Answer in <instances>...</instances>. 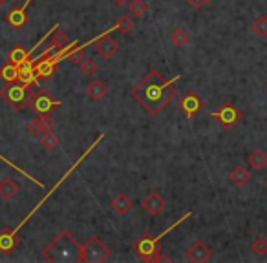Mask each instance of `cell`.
Listing matches in <instances>:
<instances>
[{
	"label": "cell",
	"mask_w": 267,
	"mask_h": 263,
	"mask_svg": "<svg viewBox=\"0 0 267 263\" xmlns=\"http://www.w3.org/2000/svg\"><path fill=\"white\" fill-rule=\"evenodd\" d=\"M170 42L176 48H183V46H187V44L191 42V35L187 33L185 28H174L170 33Z\"/></svg>",
	"instance_id": "cell-22"
},
{
	"label": "cell",
	"mask_w": 267,
	"mask_h": 263,
	"mask_svg": "<svg viewBox=\"0 0 267 263\" xmlns=\"http://www.w3.org/2000/svg\"><path fill=\"white\" fill-rule=\"evenodd\" d=\"M106 93H108V84H106L105 81H99V79L92 81L90 84L86 86V95L94 100H101Z\"/></svg>",
	"instance_id": "cell-20"
},
{
	"label": "cell",
	"mask_w": 267,
	"mask_h": 263,
	"mask_svg": "<svg viewBox=\"0 0 267 263\" xmlns=\"http://www.w3.org/2000/svg\"><path fill=\"white\" fill-rule=\"evenodd\" d=\"M19 190H20L19 183L15 181V179H11V177H6V179L0 181V197L2 199H11V197H15L19 194Z\"/></svg>",
	"instance_id": "cell-21"
},
{
	"label": "cell",
	"mask_w": 267,
	"mask_h": 263,
	"mask_svg": "<svg viewBox=\"0 0 267 263\" xmlns=\"http://www.w3.org/2000/svg\"><path fill=\"white\" fill-rule=\"evenodd\" d=\"M112 256L108 245H105L97 236H92L84 245H82V259L90 263H103L108 261Z\"/></svg>",
	"instance_id": "cell-4"
},
{
	"label": "cell",
	"mask_w": 267,
	"mask_h": 263,
	"mask_svg": "<svg viewBox=\"0 0 267 263\" xmlns=\"http://www.w3.org/2000/svg\"><path fill=\"white\" fill-rule=\"evenodd\" d=\"M19 245H20L19 229L4 227V229L0 230V252L11 254L15 249H19Z\"/></svg>",
	"instance_id": "cell-9"
},
{
	"label": "cell",
	"mask_w": 267,
	"mask_h": 263,
	"mask_svg": "<svg viewBox=\"0 0 267 263\" xmlns=\"http://www.w3.org/2000/svg\"><path fill=\"white\" fill-rule=\"evenodd\" d=\"M212 258V250H210L209 245H205L203 241H196L189 247L187 250V259L189 261H194V263H203V261H209Z\"/></svg>",
	"instance_id": "cell-13"
},
{
	"label": "cell",
	"mask_w": 267,
	"mask_h": 263,
	"mask_svg": "<svg viewBox=\"0 0 267 263\" xmlns=\"http://www.w3.org/2000/svg\"><path fill=\"white\" fill-rule=\"evenodd\" d=\"M29 84H24V82L20 81H15V82H6L2 90H0V99H4L8 104H10L11 110L19 112L22 110L26 104H28V99L29 95L33 93L31 91Z\"/></svg>",
	"instance_id": "cell-3"
},
{
	"label": "cell",
	"mask_w": 267,
	"mask_h": 263,
	"mask_svg": "<svg viewBox=\"0 0 267 263\" xmlns=\"http://www.w3.org/2000/svg\"><path fill=\"white\" fill-rule=\"evenodd\" d=\"M35 75H37V82H48L52 79L53 72H55V64H52L48 59L42 61H35Z\"/></svg>",
	"instance_id": "cell-15"
},
{
	"label": "cell",
	"mask_w": 267,
	"mask_h": 263,
	"mask_svg": "<svg viewBox=\"0 0 267 263\" xmlns=\"http://www.w3.org/2000/svg\"><path fill=\"white\" fill-rule=\"evenodd\" d=\"M29 2H33V0H24L22 4L15 6L13 10L6 15V22H8L11 28L20 29V28H24L26 26V22H28V13H26V10H28Z\"/></svg>",
	"instance_id": "cell-12"
},
{
	"label": "cell",
	"mask_w": 267,
	"mask_h": 263,
	"mask_svg": "<svg viewBox=\"0 0 267 263\" xmlns=\"http://www.w3.org/2000/svg\"><path fill=\"white\" fill-rule=\"evenodd\" d=\"M110 206H112V211L117 216H124V214H128V211L134 206V203L126 194H117L114 199L110 201Z\"/></svg>",
	"instance_id": "cell-18"
},
{
	"label": "cell",
	"mask_w": 267,
	"mask_h": 263,
	"mask_svg": "<svg viewBox=\"0 0 267 263\" xmlns=\"http://www.w3.org/2000/svg\"><path fill=\"white\" fill-rule=\"evenodd\" d=\"M29 53H31V51H28V49H26L24 46H15V48L10 51V55H8V61L19 66L20 63H24V61H29Z\"/></svg>",
	"instance_id": "cell-24"
},
{
	"label": "cell",
	"mask_w": 267,
	"mask_h": 263,
	"mask_svg": "<svg viewBox=\"0 0 267 263\" xmlns=\"http://www.w3.org/2000/svg\"><path fill=\"white\" fill-rule=\"evenodd\" d=\"M141 206H143V211L147 212L148 216H159L165 211L167 201H165V197H163L159 192H150L147 197L141 199Z\"/></svg>",
	"instance_id": "cell-11"
},
{
	"label": "cell",
	"mask_w": 267,
	"mask_h": 263,
	"mask_svg": "<svg viewBox=\"0 0 267 263\" xmlns=\"http://www.w3.org/2000/svg\"><path fill=\"white\" fill-rule=\"evenodd\" d=\"M84 57H86V55H84V46H77V48L66 57V61L72 64V66H79V64L84 61Z\"/></svg>",
	"instance_id": "cell-31"
},
{
	"label": "cell",
	"mask_w": 267,
	"mask_h": 263,
	"mask_svg": "<svg viewBox=\"0 0 267 263\" xmlns=\"http://www.w3.org/2000/svg\"><path fill=\"white\" fill-rule=\"evenodd\" d=\"M147 11H148V4L145 0H132V2H128V13L132 17H136V19L145 17Z\"/></svg>",
	"instance_id": "cell-25"
},
{
	"label": "cell",
	"mask_w": 267,
	"mask_h": 263,
	"mask_svg": "<svg viewBox=\"0 0 267 263\" xmlns=\"http://www.w3.org/2000/svg\"><path fill=\"white\" fill-rule=\"evenodd\" d=\"M19 81L33 86L37 82V75H35V66L33 61H24V63L19 64Z\"/></svg>",
	"instance_id": "cell-17"
},
{
	"label": "cell",
	"mask_w": 267,
	"mask_h": 263,
	"mask_svg": "<svg viewBox=\"0 0 267 263\" xmlns=\"http://www.w3.org/2000/svg\"><path fill=\"white\" fill-rule=\"evenodd\" d=\"M114 28L119 29L121 33L128 35L130 31H134V29H136V24H134V20L130 19L128 15H119V19H117V22H115Z\"/></svg>",
	"instance_id": "cell-27"
},
{
	"label": "cell",
	"mask_w": 267,
	"mask_h": 263,
	"mask_svg": "<svg viewBox=\"0 0 267 263\" xmlns=\"http://www.w3.org/2000/svg\"><path fill=\"white\" fill-rule=\"evenodd\" d=\"M112 2H114L115 6H126L130 2V0H112Z\"/></svg>",
	"instance_id": "cell-35"
},
{
	"label": "cell",
	"mask_w": 267,
	"mask_h": 263,
	"mask_svg": "<svg viewBox=\"0 0 267 263\" xmlns=\"http://www.w3.org/2000/svg\"><path fill=\"white\" fill-rule=\"evenodd\" d=\"M108 33H110V31H106V35H101V37H97L96 40H92V44H94L96 51L99 53L103 59H112L121 48L119 42H115L114 38L110 37Z\"/></svg>",
	"instance_id": "cell-8"
},
{
	"label": "cell",
	"mask_w": 267,
	"mask_h": 263,
	"mask_svg": "<svg viewBox=\"0 0 267 263\" xmlns=\"http://www.w3.org/2000/svg\"><path fill=\"white\" fill-rule=\"evenodd\" d=\"M210 115H212L224 128H233V126H236L240 121L243 119L242 110H238L231 100H225L224 104L219 106V110L212 112Z\"/></svg>",
	"instance_id": "cell-6"
},
{
	"label": "cell",
	"mask_w": 267,
	"mask_h": 263,
	"mask_svg": "<svg viewBox=\"0 0 267 263\" xmlns=\"http://www.w3.org/2000/svg\"><path fill=\"white\" fill-rule=\"evenodd\" d=\"M79 70H81L82 75H94L97 72V64L92 57H84V61L79 64Z\"/></svg>",
	"instance_id": "cell-32"
},
{
	"label": "cell",
	"mask_w": 267,
	"mask_h": 263,
	"mask_svg": "<svg viewBox=\"0 0 267 263\" xmlns=\"http://www.w3.org/2000/svg\"><path fill=\"white\" fill-rule=\"evenodd\" d=\"M158 261H172V258L168 256V254H163L161 250H158V252H156L152 258H150V261H148V263H158Z\"/></svg>",
	"instance_id": "cell-33"
},
{
	"label": "cell",
	"mask_w": 267,
	"mask_h": 263,
	"mask_svg": "<svg viewBox=\"0 0 267 263\" xmlns=\"http://www.w3.org/2000/svg\"><path fill=\"white\" fill-rule=\"evenodd\" d=\"M265 188H267V181H265Z\"/></svg>",
	"instance_id": "cell-37"
},
{
	"label": "cell",
	"mask_w": 267,
	"mask_h": 263,
	"mask_svg": "<svg viewBox=\"0 0 267 263\" xmlns=\"http://www.w3.org/2000/svg\"><path fill=\"white\" fill-rule=\"evenodd\" d=\"M42 258L53 263H77L82 259V245L68 230H61L42 250Z\"/></svg>",
	"instance_id": "cell-2"
},
{
	"label": "cell",
	"mask_w": 267,
	"mask_h": 263,
	"mask_svg": "<svg viewBox=\"0 0 267 263\" xmlns=\"http://www.w3.org/2000/svg\"><path fill=\"white\" fill-rule=\"evenodd\" d=\"M0 2H6V0H0Z\"/></svg>",
	"instance_id": "cell-36"
},
{
	"label": "cell",
	"mask_w": 267,
	"mask_h": 263,
	"mask_svg": "<svg viewBox=\"0 0 267 263\" xmlns=\"http://www.w3.org/2000/svg\"><path fill=\"white\" fill-rule=\"evenodd\" d=\"M40 144H42V148H46L48 152H53V150L59 146V137L53 134V130L44 132V134L40 135Z\"/></svg>",
	"instance_id": "cell-26"
},
{
	"label": "cell",
	"mask_w": 267,
	"mask_h": 263,
	"mask_svg": "<svg viewBox=\"0 0 267 263\" xmlns=\"http://www.w3.org/2000/svg\"><path fill=\"white\" fill-rule=\"evenodd\" d=\"M158 243H159V238L158 236H152L150 232H145L141 238L136 241V243L132 245V250L136 252V256H138L141 261H150V258H152L154 254L158 252Z\"/></svg>",
	"instance_id": "cell-7"
},
{
	"label": "cell",
	"mask_w": 267,
	"mask_h": 263,
	"mask_svg": "<svg viewBox=\"0 0 267 263\" xmlns=\"http://www.w3.org/2000/svg\"><path fill=\"white\" fill-rule=\"evenodd\" d=\"M247 163L253 172H262L263 168L267 167V153L262 148H254L247 155Z\"/></svg>",
	"instance_id": "cell-16"
},
{
	"label": "cell",
	"mask_w": 267,
	"mask_h": 263,
	"mask_svg": "<svg viewBox=\"0 0 267 263\" xmlns=\"http://www.w3.org/2000/svg\"><path fill=\"white\" fill-rule=\"evenodd\" d=\"M251 31H253L256 37H267V15H260L253 24H251Z\"/></svg>",
	"instance_id": "cell-28"
},
{
	"label": "cell",
	"mask_w": 267,
	"mask_h": 263,
	"mask_svg": "<svg viewBox=\"0 0 267 263\" xmlns=\"http://www.w3.org/2000/svg\"><path fill=\"white\" fill-rule=\"evenodd\" d=\"M180 108L187 115V119H194L196 115L201 112V108H203V100L196 95L194 91H189L180 99Z\"/></svg>",
	"instance_id": "cell-10"
},
{
	"label": "cell",
	"mask_w": 267,
	"mask_h": 263,
	"mask_svg": "<svg viewBox=\"0 0 267 263\" xmlns=\"http://www.w3.org/2000/svg\"><path fill=\"white\" fill-rule=\"evenodd\" d=\"M182 77L176 75L172 79H165L161 72L150 70L132 90V97L143 106L150 115H158L165 110L174 97H176V82Z\"/></svg>",
	"instance_id": "cell-1"
},
{
	"label": "cell",
	"mask_w": 267,
	"mask_h": 263,
	"mask_svg": "<svg viewBox=\"0 0 267 263\" xmlns=\"http://www.w3.org/2000/svg\"><path fill=\"white\" fill-rule=\"evenodd\" d=\"M251 252H253L254 256H258V258L265 256L267 254V239L263 238V236H258L253 243H251Z\"/></svg>",
	"instance_id": "cell-30"
},
{
	"label": "cell",
	"mask_w": 267,
	"mask_h": 263,
	"mask_svg": "<svg viewBox=\"0 0 267 263\" xmlns=\"http://www.w3.org/2000/svg\"><path fill=\"white\" fill-rule=\"evenodd\" d=\"M61 100L53 99L52 95H50L48 91H33L31 95H29L28 99V108H31V110H35L38 115H50L52 112H55L57 108H61Z\"/></svg>",
	"instance_id": "cell-5"
},
{
	"label": "cell",
	"mask_w": 267,
	"mask_h": 263,
	"mask_svg": "<svg viewBox=\"0 0 267 263\" xmlns=\"http://www.w3.org/2000/svg\"><path fill=\"white\" fill-rule=\"evenodd\" d=\"M0 79H4L6 82H15L19 81V66L13 63H8L0 66Z\"/></svg>",
	"instance_id": "cell-23"
},
{
	"label": "cell",
	"mask_w": 267,
	"mask_h": 263,
	"mask_svg": "<svg viewBox=\"0 0 267 263\" xmlns=\"http://www.w3.org/2000/svg\"><path fill=\"white\" fill-rule=\"evenodd\" d=\"M50 44H52V46H55V48H64V46L68 44L66 33L59 29V24L53 26V29H52V42H50Z\"/></svg>",
	"instance_id": "cell-29"
},
{
	"label": "cell",
	"mask_w": 267,
	"mask_h": 263,
	"mask_svg": "<svg viewBox=\"0 0 267 263\" xmlns=\"http://www.w3.org/2000/svg\"><path fill=\"white\" fill-rule=\"evenodd\" d=\"M229 179L234 187H243V185H247V183L251 181V172H249L245 167H242V165H236V167L231 170Z\"/></svg>",
	"instance_id": "cell-19"
},
{
	"label": "cell",
	"mask_w": 267,
	"mask_h": 263,
	"mask_svg": "<svg viewBox=\"0 0 267 263\" xmlns=\"http://www.w3.org/2000/svg\"><path fill=\"white\" fill-rule=\"evenodd\" d=\"M189 2V6L191 8H196V10H200V8H203V6H207L210 2V0H187Z\"/></svg>",
	"instance_id": "cell-34"
},
{
	"label": "cell",
	"mask_w": 267,
	"mask_h": 263,
	"mask_svg": "<svg viewBox=\"0 0 267 263\" xmlns=\"http://www.w3.org/2000/svg\"><path fill=\"white\" fill-rule=\"evenodd\" d=\"M50 130H53V121L50 119V115H40L28 125L29 135H33V137H40L44 132H50Z\"/></svg>",
	"instance_id": "cell-14"
}]
</instances>
